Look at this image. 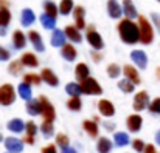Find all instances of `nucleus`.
<instances>
[{
	"instance_id": "obj_1",
	"label": "nucleus",
	"mask_w": 160,
	"mask_h": 153,
	"mask_svg": "<svg viewBox=\"0 0 160 153\" xmlns=\"http://www.w3.org/2000/svg\"><path fill=\"white\" fill-rule=\"evenodd\" d=\"M118 34H120V39L128 45H134L140 42V30H138V25L132 22V19L126 17L124 20L118 23Z\"/></svg>"
},
{
	"instance_id": "obj_2",
	"label": "nucleus",
	"mask_w": 160,
	"mask_h": 153,
	"mask_svg": "<svg viewBox=\"0 0 160 153\" xmlns=\"http://www.w3.org/2000/svg\"><path fill=\"white\" fill-rule=\"evenodd\" d=\"M138 30H140V42L143 45H149L154 40V30L149 20L145 16H138Z\"/></svg>"
},
{
	"instance_id": "obj_3",
	"label": "nucleus",
	"mask_w": 160,
	"mask_h": 153,
	"mask_svg": "<svg viewBox=\"0 0 160 153\" xmlns=\"http://www.w3.org/2000/svg\"><path fill=\"white\" fill-rule=\"evenodd\" d=\"M14 101H16V91H14V87L9 85V84L2 85V87H0V105L8 107V105H11Z\"/></svg>"
},
{
	"instance_id": "obj_4",
	"label": "nucleus",
	"mask_w": 160,
	"mask_h": 153,
	"mask_svg": "<svg viewBox=\"0 0 160 153\" xmlns=\"http://www.w3.org/2000/svg\"><path fill=\"white\" fill-rule=\"evenodd\" d=\"M81 90H82L84 95H93V96L103 93V88L100 87V84L93 77H87L86 81H82L81 82Z\"/></svg>"
},
{
	"instance_id": "obj_5",
	"label": "nucleus",
	"mask_w": 160,
	"mask_h": 153,
	"mask_svg": "<svg viewBox=\"0 0 160 153\" xmlns=\"http://www.w3.org/2000/svg\"><path fill=\"white\" fill-rule=\"evenodd\" d=\"M87 42H89V45L93 48V50H103V47H104V42H103V37L100 36V33H97L95 31V28L93 26H90L89 30H87Z\"/></svg>"
},
{
	"instance_id": "obj_6",
	"label": "nucleus",
	"mask_w": 160,
	"mask_h": 153,
	"mask_svg": "<svg viewBox=\"0 0 160 153\" xmlns=\"http://www.w3.org/2000/svg\"><path fill=\"white\" fill-rule=\"evenodd\" d=\"M41 105H42V116L45 121H54L56 118V111H54V107L52 105V102L48 101L47 98L41 96Z\"/></svg>"
},
{
	"instance_id": "obj_7",
	"label": "nucleus",
	"mask_w": 160,
	"mask_h": 153,
	"mask_svg": "<svg viewBox=\"0 0 160 153\" xmlns=\"http://www.w3.org/2000/svg\"><path fill=\"white\" fill-rule=\"evenodd\" d=\"M146 107H149V96L146 91H138L134 98V110L135 111H142Z\"/></svg>"
},
{
	"instance_id": "obj_8",
	"label": "nucleus",
	"mask_w": 160,
	"mask_h": 153,
	"mask_svg": "<svg viewBox=\"0 0 160 153\" xmlns=\"http://www.w3.org/2000/svg\"><path fill=\"white\" fill-rule=\"evenodd\" d=\"M131 59H132V62H134L138 68H142V70H145V68L148 67V56H146L145 51L134 50L131 53Z\"/></svg>"
},
{
	"instance_id": "obj_9",
	"label": "nucleus",
	"mask_w": 160,
	"mask_h": 153,
	"mask_svg": "<svg viewBox=\"0 0 160 153\" xmlns=\"http://www.w3.org/2000/svg\"><path fill=\"white\" fill-rule=\"evenodd\" d=\"M5 147L9 153H20L23 150V141H20L14 136H9L5 139Z\"/></svg>"
},
{
	"instance_id": "obj_10",
	"label": "nucleus",
	"mask_w": 160,
	"mask_h": 153,
	"mask_svg": "<svg viewBox=\"0 0 160 153\" xmlns=\"http://www.w3.org/2000/svg\"><path fill=\"white\" fill-rule=\"evenodd\" d=\"M126 125H128L129 132L137 133V132H140V128H142V125H143V119H142L140 114H131V116H128V119H126Z\"/></svg>"
},
{
	"instance_id": "obj_11",
	"label": "nucleus",
	"mask_w": 160,
	"mask_h": 153,
	"mask_svg": "<svg viewBox=\"0 0 160 153\" xmlns=\"http://www.w3.org/2000/svg\"><path fill=\"white\" fill-rule=\"evenodd\" d=\"M28 39H30V42L33 44V47H34L36 51H39V53H44V51H45L44 40H42V37H41V34H39L38 31H30V33H28Z\"/></svg>"
},
{
	"instance_id": "obj_12",
	"label": "nucleus",
	"mask_w": 160,
	"mask_h": 153,
	"mask_svg": "<svg viewBox=\"0 0 160 153\" xmlns=\"http://www.w3.org/2000/svg\"><path fill=\"white\" fill-rule=\"evenodd\" d=\"M98 111H100L103 116L110 118V116H113V114H115V107H113V104H112L110 101H107V99H101V101L98 102Z\"/></svg>"
},
{
	"instance_id": "obj_13",
	"label": "nucleus",
	"mask_w": 160,
	"mask_h": 153,
	"mask_svg": "<svg viewBox=\"0 0 160 153\" xmlns=\"http://www.w3.org/2000/svg\"><path fill=\"white\" fill-rule=\"evenodd\" d=\"M107 12L112 19H120L123 14V6L117 0H109L107 2Z\"/></svg>"
},
{
	"instance_id": "obj_14",
	"label": "nucleus",
	"mask_w": 160,
	"mask_h": 153,
	"mask_svg": "<svg viewBox=\"0 0 160 153\" xmlns=\"http://www.w3.org/2000/svg\"><path fill=\"white\" fill-rule=\"evenodd\" d=\"M84 16H86V9L82 6H75V9H73V19H75V23H76V28L78 30H82L86 26Z\"/></svg>"
},
{
	"instance_id": "obj_15",
	"label": "nucleus",
	"mask_w": 160,
	"mask_h": 153,
	"mask_svg": "<svg viewBox=\"0 0 160 153\" xmlns=\"http://www.w3.org/2000/svg\"><path fill=\"white\" fill-rule=\"evenodd\" d=\"M123 14L128 19H137L138 17L137 8H135V5H134L132 0H123Z\"/></svg>"
},
{
	"instance_id": "obj_16",
	"label": "nucleus",
	"mask_w": 160,
	"mask_h": 153,
	"mask_svg": "<svg viewBox=\"0 0 160 153\" xmlns=\"http://www.w3.org/2000/svg\"><path fill=\"white\" fill-rule=\"evenodd\" d=\"M123 73H124L126 79H129V81H131V82H134L135 85H138V84L142 82V81H140V74H138V71H137L132 65H124Z\"/></svg>"
},
{
	"instance_id": "obj_17",
	"label": "nucleus",
	"mask_w": 160,
	"mask_h": 153,
	"mask_svg": "<svg viewBox=\"0 0 160 153\" xmlns=\"http://www.w3.org/2000/svg\"><path fill=\"white\" fill-rule=\"evenodd\" d=\"M41 76H42V81H44V82H47L50 87H58L59 79H58V76L54 74L50 68H44V70H42V73H41Z\"/></svg>"
},
{
	"instance_id": "obj_18",
	"label": "nucleus",
	"mask_w": 160,
	"mask_h": 153,
	"mask_svg": "<svg viewBox=\"0 0 160 153\" xmlns=\"http://www.w3.org/2000/svg\"><path fill=\"white\" fill-rule=\"evenodd\" d=\"M25 130H27V136H25L23 142L33 146V144H34V136H36V133H38V125H36L34 122H28V124L25 125Z\"/></svg>"
},
{
	"instance_id": "obj_19",
	"label": "nucleus",
	"mask_w": 160,
	"mask_h": 153,
	"mask_svg": "<svg viewBox=\"0 0 160 153\" xmlns=\"http://www.w3.org/2000/svg\"><path fill=\"white\" fill-rule=\"evenodd\" d=\"M12 45H14L16 50H22V48L27 45V37H25V34H23L22 31L16 30V31L12 33Z\"/></svg>"
},
{
	"instance_id": "obj_20",
	"label": "nucleus",
	"mask_w": 160,
	"mask_h": 153,
	"mask_svg": "<svg viewBox=\"0 0 160 153\" xmlns=\"http://www.w3.org/2000/svg\"><path fill=\"white\" fill-rule=\"evenodd\" d=\"M27 113L31 114V116H38L42 113V105L41 101H36V99H30L27 101Z\"/></svg>"
},
{
	"instance_id": "obj_21",
	"label": "nucleus",
	"mask_w": 160,
	"mask_h": 153,
	"mask_svg": "<svg viewBox=\"0 0 160 153\" xmlns=\"http://www.w3.org/2000/svg\"><path fill=\"white\" fill-rule=\"evenodd\" d=\"M62 50H61V56L65 59V60H68V62H73L75 59H76V50H75V47L73 45H70V44H65L64 47H61Z\"/></svg>"
},
{
	"instance_id": "obj_22",
	"label": "nucleus",
	"mask_w": 160,
	"mask_h": 153,
	"mask_svg": "<svg viewBox=\"0 0 160 153\" xmlns=\"http://www.w3.org/2000/svg\"><path fill=\"white\" fill-rule=\"evenodd\" d=\"M34 20H36V16H34L33 9L25 8V9L22 11V16H20V22H22V25H23V26H30V25L34 23Z\"/></svg>"
},
{
	"instance_id": "obj_23",
	"label": "nucleus",
	"mask_w": 160,
	"mask_h": 153,
	"mask_svg": "<svg viewBox=\"0 0 160 153\" xmlns=\"http://www.w3.org/2000/svg\"><path fill=\"white\" fill-rule=\"evenodd\" d=\"M75 77L79 81V82H82V81H86L87 77H89V67L86 65V63H78L76 65V68H75Z\"/></svg>"
},
{
	"instance_id": "obj_24",
	"label": "nucleus",
	"mask_w": 160,
	"mask_h": 153,
	"mask_svg": "<svg viewBox=\"0 0 160 153\" xmlns=\"http://www.w3.org/2000/svg\"><path fill=\"white\" fill-rule=\"evenodd\" d=\"M52 45H53V47H64V45H65V31L53 30V34H52Z\"/></svg>"
},
{
	"instance_id": "obj_25",
	"label": "nucleus",
	"mask_w": 160,
	"mask_h": 153,
	"mask_svg": "<svg viewBox=\"0 0 160 153\" xmlns=\"http://www.w3.org/2000/svg\"><path fill=\"white\" fill-rule=\"evenodd\" d=\"M65 36H67L72 42H76V44H79V42L82 40V37H81V34H79V30H78L76 26H72V25L65 26Z\"/></svg>"
},
{
	"instance_id": "obj_26",
	"label": "nucleus",
	"mask_w": 160,
	"mask_h": 153,
	"mask_svg": "<svg viewBox=\"0 0 160 153\" xmlns=\"http://www.w3.org/2000/svg\"><path fill=\"white\" fill-rule=\"evenodd\" d=\"M20 60H22V63H23L25 67H31V68H34V67L39 65V60H38V57H36L33 53H23L22 57H20Z\"/></svg>"
},
{
	"instance_id": "obj_27",
	"label": "nucleus",
	"mask_w": 160,
	"mask_h": 153,
	"mask_svg": "<svg viewBox=\"0 0 160 153\" xmlns=\"http://www.w3.org/2000/svg\"><path fill=\"white\" fill-rule=\"evenodd\" d=\"M82 127H84V130L87 132V135H89L90 138H97V136H98L97 121H84V122H82Z\"/></svg>"
},
{
	"instance_id": "obj_28",
	"label": "nucleus",
	"mask_w": 160,
	"mask_h": 153,
	"mask_svg": "<svg viewBox=\"0 0 160 153\" xmlns=\"http://www.w3.org/2000/svg\"><path fill=\"white\" fill-rule=\"evenodd\" d=\"M8 128H9V132L22 133V132L25 130V124H23V121H22V119L16 118V119H11V121L8 122Z\"/></svg>"
},
{
	"instance_id": "obj_29",
	"label": "nucleus",
	"mask_w": 160,
	"mask_h": 153,
	"mask_svg": "<svg viewBox=\"0 0 160 153\" xmlns=\"http://www.w3.org/2000/svg\"><path fill=\"white\" fill-rule=\"evenodd\" d=\"M112 141L109 138H100L98 139V144H97V150L98 153H109L112 150Z\"/></svg>"
},
{
	"instance_id": "obj_30",
	"label": "nucleus",
	"mask_w": 160,
	"mask_h": 153,
	"mask_svg": "<svg viewBox=\"0 0 160 153\" xmlns=\"http://www.w3.org/2000/svg\"><path fill=\"white\" fill-rule=\"evenodd\" d=\"M41 23H42V26H44L45 30H53L54 26H56V17L47 14V12H44V14L41 16Z\"/></svg>"
},
{
	"instance_id": "obj_31",
	"label": "nucleus",
	"mask_w": 160,
	"mask_h": 153,
	"mask_svg": "<svg viewBox=\"0 0 160 153\" xmlns=\"http://www.w3.org/2000/svg\"><path fill=\"white\" fill-rule=\"evenodd\" d=\"M17 91H19V96L22 98V99H25V101H30L31 99V87H30V84H20L19 87H17Z\"/></svg>"
},
{
	"instance_id": "obj_32",
	"label": "nucleus",
	"mask_w": 160,
	"mask_h": 153,
	"mask_svg": "<svg viewBox=\"0 0 160 153\" xmlns=\"http://www.w3.org/2000/svg\"><path fill=\"white\" fill-rule=\"evenodd\" d=\"M113 142H115V146H118V147H124V146H128V144H129V136H128V133H124V132H118V133H115V136H113Z\"/></svg>"
},
{
	"instance_id": "obj_33",
	"label": "nucleus",
	"mask_w": 160,
	"mask_h": 153,
	"mask_svg": "<svg viewBox=\"0 0 160 153\" xmlns=\"http://www.w3.org/2000/svg\"><path fill=\"white\" fill-rule=\"evenodd\" d=\"M73 9H75L73 0H61V3H59V12L62 16H68Z\"/></svg>"
},
{
	"instance_id": "obj_34",
	"label": "nucleus",
	"mask_w": 160,
	"mask_h": 153,
	"mask_svg": "<svg viewBox=\"0 0 160 153\" xmlns=\"http://www.w3.org/2000/svg\"><path fill=\"white\" fill-rule=\"evenodd\" d=\"M11 22V12L8 8H0V28H6Z\"/></svg>"
},
{
	"instance_id": "obj_35",
	"label": "nucleus",
	"mask_w": 160,
	"mask_h": 153,
	"mask_svg": "<svg viewBox=\"0 0 160 153\" xmlns=\"http://www.w3.org/2000/svg\"><path fill=\"white\" fill-rule=\"evenodd\" d=\"M118 88L123 91V93H132L134 90H135V84L134 82H131L129 79H123V81H120L118 82Z\"/></svg>"
},
{
	"instance_id": "obj_36",
	"label": "nucleus",
	"mask_w": 160,
	"mask_h": 153,
	"mask_svg": "<svg viewBox=\"0 0 160 153\" xmlns=\"http://www.w3.org/2000/svg\"><path fill=\"white\" fill-rule=\"evenodd\" d=\"M41 132L45 138H52L54 133V127H53V121H44V124L41 125Z\"/></svg>"
},
{
	"instance_id": "obj_37",
	"label": "nucleus",
	"mask_w": 160,
	"mask_h": 153,
	"mask_svg": "<svg viewBox=\"0 0 160 153\" xmlns=\"http://www.w3.org/2000/svg\"><path fill=\"white\" fill-rule=\"evenodd\" d=\"M65 91H67V95H70V96H79V95L82 93L81 84L78 85V84H75V82H70V84L65 85Z\"/></svg>"
},
{
	"instance_id": "obj_38",
	"label": "nucleus",
	"mask_w": 160,
	"mask_h": 153,
	"mask_svg": "<svg viewBox=\"0 0 160 153\" xmlns=\"http://www.w3.org/2000/svg\"><path fill=\"white\" fill-rule=\"evenodd\" d=\"M67 107L72 110V111H79L81 107H82V102L79 99V96H72L68 102H67Z\"/></svg>"
},
{
	"instance_id": "obj_39",
	"label": "nucleus",
	"mask_w": 160,
	"mask_h": 153,
	"mask_svg": "<svg viewBox=\"0 0 160 153\" xmlns=\"http://www.w3.org/2000/svg\"><path fill=\"white\" fill-rule=\"evenodd\" d=\"M44 9H45L47 14H50V16H53V17H56L58 12H59V6H56L52 0H45V2H44Z\"/></svg>"
},
{
	"instance_id": "obj_40",
	"label": "nucleus",
	"mask_w": 160,
	"mask_h": 153,
	"mask_svg": "<svg viewBox=\"0 0 160 153\" xmlns=\"http://www.w3.org/2000/svg\"><path fill=\"white\" fill-rule=\"evenodd\" d=\"M22 67H25L23 63H22V60H14V62H11L9 63V74H12V76H16V74H19L20 71H22Z\"/></svg>"
},
{
	"instance_id": "obj_41",
	"label": "nucleus",
	"mask_w": 160,
	"mask_h": 153,
	"mask_svg": "<svg viewBox=\"0 0 160 153\" xmlns=\"http://www.w3.org/2000/svg\"><path fill=\"white\" fill-rule=\"evenodd\" d=\"M121 68L117 65V63H110L109 67H107V74H109V77H112V79H115V77H118L120 74H121Z\"/></svg>"
},
{
	"instance_id": "obj_42",
	"label": "nucleus",
	"mask_w": 160,
	"mask_h": 153,
	"mask_svg": "<svg viewBox=\"0 0 160 153\" xmlns=\"http://www.w3.org/2000/svg\"><path fill=\"white\" fill-rule=\"evenodd\" d=\"M41 79H42V76H38V74H33V73L23 76V82H25V84H30V85H31V84H34V85L41 84Z\"/></svg>"
},
{
	"instance_id": "obj_43",
	"label": "nucleus",
	"mask_w": 160,
	"mask_h": 153,
	"mask_svg": "<svg viewBox=\"0 0 160 153\" xmlns=\"http://www.w3.org/2000/svg\"><path fill=\"white\" fill-rule=\"evenodd\" d=\"M56 144L59 146V147H62V149H65V147H68V144H70V139H68V136H65V135H58L56 136Z\"/></svg>"
},
{
	"instance_id": "obj_44",
	"label": "nucleus",
	"mask_w": 160,
	"mask_h": 153,
	"mask_svg": "<svg viewBox=\"0 0 160 153\" xmlns=\"http://www.w3.org/2000/svg\"><path fill=\"white\" fill-rule=\"evenodd\" d=\"M149 111L154 114H160V98H156L152 102H149Z\"/></svg>"
},
{
	"instance_id": "obj_45",
	"label": "nucleus",
	"mask_w": 160,
	"mask_h": 153,
	"mask_svg": "<svg viewBox=\"0 0 160 153\" xmlns=\"http://www.w3.org/2000/svg\"><path fill=\"white\" fill-rule=\"evenodd\" d=\"M132 147H134V150L135 152H145V142L142 141V139H134L132 141Z\"/></svg>"
},
{
	"instance_id": "obj_46",
	"label": "nucleus",
	"mask_w": 160,
	"mask_h": 153,
	"mask_svg": "<svg viewBox=\"0 0 160 153\" xmlns=\"http://www.w3.org/2000/svg\"><path fill=\"white\" fill-rule=\"evenodd\" d=\"M151 17H152V22H154L156 28L159 30V33H160V14H157V12H152V14H151Z\"/></svg>"
},
{
	"instance_id": "obj_47",
	"label": "nucleus",
	"mask_w": 160,
	"mask_h": 153,
	"mask_svg": "<svg viewBox=\"0 0 160 153\" xmlns=\"http://www.w3.org/2000/svg\"><path fill=\"white\" fill-rule=\"evenodd\" d=\"M8 59H9V51L0 48V60H8Z\"/></svg>"
},
{
	"instance_id": "obj_48",
	"label": "nucleus",
	"mask_w": 160,
	"mask_h": 153,
	"mask_svg": "<svg viewBox=\"0 0 160 153\" xmlns=\"http://www.w3.org/2000/svg\"><path fill=\"white\" fill-rule=\"evenodd\" d=\"M42 153H58L56 152V147L54 146H47L42 149Z\"/></svg>"
},
{
	"instance_id": "obj_49",
	"label": "nucleus",
	"mask_w": 160,
	"mask_h": 153,
	"mask_svg": "<svg viewBox=\"0 0 160 153\" xmlns=\"http://www.w3.org/2000/svg\"><path fill=\"white\" fill-rule=\"evenodd\" d=\"M143 153H157V150H156V147H154L152 144H148V146L145 147V152Z\"/></svg>"
},
{
	"instance_id": "obj_50",
	"label": "nucleus",
	"mask_w": 160,
	"mask_h": 153,
	"mask_svg": "<svg viewBox=\"0 0 160 153\" xmlns=\"http://www.w3.org/2000/svg\"><path fill=\"white\" fill-rule=\"evenodd\" d=\"M62 153H76V150L72 147H65V149H62Z\"/></svg>"
},
{
	"instance_id": "obj_51",
	"label": "nucleus",
	"mask_w": 160,
	"mask_h": 153,
	"mask_svg": "<svg viewBox=\"0 0 160 153\" xmlns=\"http://www.w3.org/2000/svg\"><path fill=\"white\" fill-rule=\"evenodd\" d=\"M0 8H8V0H0Z\"/></svg>"
},
{
	"instance_id": "obj_52",
	"label": "nucleus",
	"mask_w": 160,
	"mask_h": 153,
	"mask_svg": "<svg viewBox=\"0 0 160 153\" xmlns=\"http://www.w3.org/2000/svg\"><path fill=\"white\" fill-rule=\"evenodd\" d=\"M100 59H101V56H100L98 53H93V60H95V62H100Z\"/></svg>"
},
{
	"instance_id": "obj_53",
	"label": "nucleus",
	"mask_w": 160,
	"mask_h": 153,
	"mask_svg": "<svg viewBox=\"0 0 160 153\" xmlns=\"http://www.w3.org/2000/svg\"><path fill=\"white\" fill-rule=\"evenodd\" d=\"M156 142H157V144L160 146V130L157 132V133H156Z\"/></svg>"
},
{
	"instance_id": "obj_54",
	"label": "nucleus",
	"mask_w": 160,
	"mask_h": 153,
	"mask_svg": "<svg viewBox=\"0 0 160 153\" xmlns=\"http://www.w3.org/2000/svg\"><path fill=\"white\" fill-rule=\"evenodd\" d=\"M6 34V30L5 28H0V36H5Z\"/></svg>"
},
{
	"instance_id": "obj_55",
	"label": "nucleus",
	"mask_w": 160,
	"mask_h": 153,
	"mask_svg": "<svg viewBox=\"0 0 160 153\" xmlns=\"http://www.w3.org/2000/svg\"><path fill=\"white\" fill-rule=\"evenodd\" d=\"M106 127L109 128V130H112V128H113V125H112V124H106Z\"/></svg>"
},
{
	"instance_id": "obj_56",
	"label": "nucleus",
	"mask_w": 160,
	"mask_h": 153,
	"mask_svg": "<svg viewBox=\"0 0 160 153\" xmlns=\"http://www.w3.org/2000/svg\"><path fill=\"white\" fill-rule=\"evenodd\" d=\"M157 76H159V79H160V68H157Z\"/></svg>"
},
{
	"instance_id": "obj_57",
	"label": "nucleus",
	"mask_w": 160,
	"mask_h": 153,
	"mask_svg": "<svg viewBox=\"0 0 160 153\" xmlns=\"http://www.w3.org/2000/svg\"><path fill=\"white\" fill-rule=\"evenodd\" d=\"M2 141H3V136H2V135H0V142H2Z\"/></svg>"
},
{
	"instance_id": "obj_58",
	"label": "nucleus",
	"mask_w": 160,
	"mask_h": 153,
	"mask_svg": "<svg viewBox=\"0 0 160 153\" xmlns=\"http://www.w3.org/2000/svg\"><path fill=\"white\" fill-rule=\"evenodd\" d=\"M157 2H160V0H157Z\"/></svg>"
}]
</instances>
